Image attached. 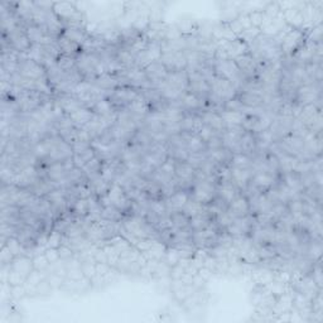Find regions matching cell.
Returning <instances> with one entry per match:
<instances>
[{"label": "cell", "instance_id": "obj_1", "mask_svg": "<svg viewBox=\"0 0 323 323\" xmlns=\"http://www.w3.org/2000/svg\"><path fill=\"white\" fill-rule=\"evenodd\" d=\"M235 96L236 87L231 81L218 76H215V78L211 81V99L225 104L226 101L235 99Z\"/></svg>", "mask_w": 323, "mask_h": 323}, {"label": "cell", "instance_id": "obj_2", "mask_svg": "<svg viewBox=\"0 0 323 323\" xmlns=\"http://www.w3.org/2000/svg\"><path fill=\"white\" fill-rule=\"evenodd\" d=\"M217 196V186L216 182L211 179H205V180H197V182L193 183L192 186V198L191 200H195L197 202L203 203V205H207L213 201V198Z\"/></svg>", "mask_w": 323, "mask_h": 323}, {"label": "cell", "instance_id": "obj_3", "mask_svg": "<svg viewBox=\"0 0 323 323\" xmlns=\"http://www.w3.org/2000/svg\"><path fill=\"white\" fill-rule=\"evenodd\" d=\"M18 72L22 76H24V77L32 78V80L48 81L47 71H45L44 66H42L40 63H37L35 61L29 60V58L19 60Z\"/></svg>", "mask_w": 323, "mask_h": 323}, {"label": "cell", "instance_id": "obj_4", "mask_svg": "<svg viewBox=\"0 0 323 323\" xmlns=\"http://www.w3.org/2000/svg\"><path fill=\"white\" fill-rule=\"evenodd\" d=\"M304 39V34L301 29H292L286 34V37L282 40V52L283 55H293L296 51L299 50Z\"/></svg>", "mask_w": 323, "mask_h": 323}, {"label": "cell", "instance_id": "obj_5", "mask_svg": "<svg viewBox=\"0 0 323 323\" xmlns=\"http://www.w3.org/2000/svg\"><path fill=\"white\" fill-rule=\"evenodd\" d=\"M144 72H146L147 77H148V80L151 81V83L154 87H158L162 82H164L165 77L168 75V70L161 62V60L154 61L151 65L147 66L144 68Z\"/></svg>", "mask_w": 323, "mask_h": 323}, {"label": "cell", "instance_id": "obj_6", "mask_svg": "<svg viewBox=\"0 0 323 323\" xmlns=\"http://www.w3.org/2000/svg\"><path fill=\"white\" fill-rule=\"evenodd\" d=\"M220 47L225 51L228 60L233 61L235 60V58H238L239 56H243L245 55V53H248L246 51L249 50L248 44L244 43L243 40L239 39V38H236V39L234 40H223L222 44H221Z\"/></svg>", "mask_w": 323, "mask_h": 323}, {"label": "cell", "instance_id": "obj_7", "mask_svg": "<svg viewBox=\"0 0 323 323\" xmlns=\"http://www.w3.org/2000/svg\"><path fill=\"white\" fill-rule=\"evenodd\" d=\"M188 201H190V195L187 192L182 190L175 191L172 196L165 198V206H167L168 212L170 213L175 212V211H182Z\"/></svg>", "mask_w": 323, "mask_h": 323}, {"label": "cell", "instance_id": "obj_8", "mask_svg": "<svg viewBox=\"0 0 323 323\" xmlns=\"http://www.w3.org/2000/svg\"><path fill=\"white\" fill-rule=\"evenodd\" d=\"M165 83L168 86H172V87L177 88V90L186 91L188 88V73L187 70L182 71H172V72H168L167 77H165Z\"/></svg>", "mask_w": 323, "mask_h": 323}, {"label": "cell", "instance_id": "obj_9", "mask_svg": "<svg viewBox=\"0 0 323 323\" xmlns=\"http://www.w3.org/2000/svg\"><path fill=\"white\" fill-rule=\"evenodd\" d=\"M228 212L235 217H244L248 216L250 212V206H249L248 197L245 195H238L228 205Z\"/></svg>", "mask_w": 323, "mask_h": 323}, {"label": "cell", "instance_id": "obj_10", "mask_svg": "<svg viewBox=\"0 0 323 323\" xmlns=\"http://www.w3.org/2000/svg\"><path fill=\"white\" fill-rule=\"evenodd\" d=\"M276 182V175L269 174V173H256L255 175H253L250 183L256 188V190L260 191L261 193L266 192L270 188H273L275 186Z\"/></svg>", "mask_w": 323, "mask_h": 323}, {"label": "cell", "instance_id": "obj_11", "mask_svg": "<svg viewBox=\"0 0 323 323\" xmlns=\"http://www.w3.org/2000/svg\"><path fill=\"white\" fill-rule=\"evenodd\" d=\"M94 111L93 109L85 108V106H81L77 110H75L73 113L70 114V118L72 120L73 125L77 126V128H83L91 119L94 118Z\"/></svg>", "mask_w": 323, "mask_h": 323}, {"label": "cell", "instance_id": "obj_12", "mask_svg": "<svg viewBox=\"0 0 323 323\" xmlns=\"http://www.w3.org/2000/svg\"><path fill=\"white\" fill-rule=\"evenodd\" d=\"M93 83L104 91L115 90L116 87L120 86V80H119L118 76L111 75V73H103V75L98 76L95 80H93Z\"/></svg>", "mask_w": 323, "mask_h": 323}, {"label": "cell", "instance_id": "obj_13", "mask_svg": "<svg viewBox=\"0 0 323 323\" xmlns=\"http://www.w3.org/2000/svg\"><path fill=\"white\" fill-rule=\"evenodd\" d=\"M201 118H202V121L205 125L210 126V128H212L213 130H216L217 133L222 134L223 131H225V123H223L222 118L220 116V114H216L213 113V111H205V113L201 115Z\"/></svg>", "mask_w": 323, "mask_h": 323}, {"label": "cell", "instance_id": "obj_14", "mask_svg": "<svg viewBox=\"0 0 323 323\" xmlns=\"http://www.w3.org/2000/svg\"><path fill=\"white\" fill-rule=\"evenodd\" d=\"M56 103L58 104V105L62 108V110L65 111L66 114H68L70 115L71 113H73L75 110H77L78 108H81V106H83L82 104L80 103V101L77 100V99L75 98L73 95H70V94H65V95H61L60 98H58V100L56 101Z\"/></svg>", "mask_w": 323, "mask_h": 323}, {"label": "cell", "instance_id": "obj_15", "mask_svg": "<svg viewBox=\"0 0 323 323\" xmlns=\"http://www.w3.org/2000/svg\"><path fill=\"white\" fill-rule=\"evenodd\" d=\"M240 148L241 154H245V156L248 157L258 149V147H256V136L254 135L251 131H245V133L241 135Z\"/></svg>", "mask_w": 323, "mask_h": 323}, {"label": "cell", "instance_id": "obj_16", "mask_svg": "<svg viewBox=\"0 0 323 323\" xmlns=\"http://www.w3.org/2000/svg\"><path fill=\"white\" fill-rule=\"evenodd\" d=\"M212 223V213L208 210H206L205 212L201 213V215L195 216V217L191 218L190 221V227L192 228L193 233L195 231H200L206 228L207 226H210Z\"/></svg>", "mask_w": 323, "mask_h": 323}, {"label": "cell", "instance_id": "obj_17", "mask_svg": "<svg viewBox=\"0 0 323 323\" xmlns=\"http://www.w3.org/2000/svg\"><path fill=\"white\" fill-rule=\"evenodd\" d=\"M94 114L99 116H104V118H109V116H114L119 113L116 109L114 108L113 104L108 100V99H101L100 101L96 103V105L93 108Z\"/></svg>", "mask_w": 323, "mask_h": 323}, {"label": "cell", "instance_id": "obj_18", "mask_svg": "<svg viewBox=\"0 0 323 323\" xmlns=\"http://www.w3.org/2000/svg\"><path fill=\"white\" fill-rule=\"evenodd\" d=\"M57 44L61 51V55L72 56V55H76V53H78V50H80V44H78V43L68 39V38L65 37L63 34L57 39Z\"/></svg>", "mask_w": 323, "mask_h": 323}, {"label": "cell", "instance_id": "obj_19", "mask_svg": "<svg viewBox=\"0 0 323 323\" xmlns=\"http://www.w3.org/2000/svg\"><path fill=\"white\" fill-rule=\"evenodd\" d=\"M95 157H96L95 151H94L93 147H90V148L85 149V151L80 152V153L73 154V157H72L73 164H75V167L81 168V169H82V168L85 167V165L87 164V163L90 162L91 159L95 158Z\"/></svg>", "mask_w": 323, "mask_h": 323}, {"label": "cell", "instance_id": "obj_20", "mask_svg": "<svg viewBox=\"0 0 323 323\" xmlns=\"http://www.w3.org/2000/svg\"><path fill=\"white\" fill-rule=\"evenodd\" d=\"M180 101H182V105L188 110H200V109L205 108L206 105L205 100H201V99H198L197 96H195L191 93L184 94L182 99H180Z\"/></svg>", "mask_w": 323, "mask_h": 323}, {"label": "cell", "instance_id": "obj_21", "mask_svg": "<svg viewBox=\"0 0 323 323\" xmlns=\"http://www.w3.org/2000/svg\"><path fill=\"white\" fill-rule=\"evenodd\" d=\"M246 114L240 113V111H230V110H223L220 114V116L222 118L225 125H241L245 119Z\"/></svg>", "mask_w": 323, "mask_h": 323}, {"label": "cell", "instance_id": "obj_22", "mask_svg": "<svg viewBox=\"0 0 323 323\" xmlns=\"http://www.w3.org/2000/svg\"><path fill=\"white\" fill-rule=\"evenodd\" d=\"M170 220L173 222V227L182 230V228L190 227L191 217L184 212V211H175V212H170Z\"/></svg>", "mask_w": 323, "mask_h": 323}, {"label": "cell", "instance_id": "obj_23", "mask_svg": "<svg viewBox=\"0 0 323 323\" xmlns=\"http://www.w3.org/2000/svg\"><path fill=\"white\" fill-rule=\"evenodd\" d=\"M101 165H103V162H101L98 157H95V158L91 159V161L82 168L83 173H85L86 177L88 178V180L94 179V178L99 177V175L101 174Z\"/></svg>", "mask_w": 323, "mask_h": 323}, {"label": "cell", "instance_id": "obj_24", "mask_svg": "<svg viewBox=\"0 0 323 323\" xmlns=\"http://www.w3.org/2000/svg\"><path fill=\"white\" fill-rule=\"evenodd\" d=\"M27 35L32 44H40L47 34H45L42 27L35 24H30L27 25Z\"/></svg>", "mask_w": 323, "mask_h": 323}, {"label": "cell", "instance_id": "obj_25", "mask_svg": "<svg viewBox=\"0 0 323 323\" xmlns=\"http://www.w3.org/2000/svg\"><path fill=\"white\" fill-rule=\"evenodd\" d=\"M245 108H259L263 105V98L255 94L241 93L240 98L238 99Z\"/></svg>", "mask_w": 323, "mask_h": 323}, {"label": "cell", "instance_id": "obj_26", "mask_svg": "<svg viewBox=\"0 0 323 323\" xmlns=\"http://www.w3.org/2000/svg\"><path fill=\"white\" fill-rule=\"evenodd\" d=\"M116 58L119 62L124 66V68H130L135 66V56L130 52V51L125 50V48H120L116 52Z\"/></svg>", "mask_w": 323, "mask_h": 323}, {"label": "cell", "instance_id": "obj_27", "mask_svg": "<svg viewBox=\"0 0 323 323\" xmlns=\"http://www.w3.org/2000/svg\"><path fill=\"white\" fill-rule=\"evenodd\" d=\"M206 210H207V207H206L203 203L197 202V201L195 200H191V198L187 202V205L184 206V208H183V211H184V212L187 213L191 218L195 217V216L201 215V213L205 212Z\"/></svg>", "mask_w": 323, "mask_h": 323}, {"label": "cell", "instance_id": "obj_28", "mask_svg": "<svg viewBox=\"0 0 323 323\" xmlns=\"http://www.w3.org/2000/svg\"><path fill=\"white\" fill-rule=\"evenodd\" d=\"M101 216L105 220L115 221V222H121L123 221V212L119 208L114 207V206H104Z\"/></svg>", "mask_w": 323, "mask_h": 323}, {"label": "cell", "instance_id": "obj_29", "mask_svg": "<svg viewBox=\"0 0 323 323\" xmlns=\"http://www.w3.org/2000/svg\"><path fill=\"white\" fill-rule=\"evenodd\" d=\"M73 213L80 218H85L88 216V201L87 198H78L72 206Z\"/></svg>", "mask_w": 323, "mask_h": 323}, {"label": "cell", "instance_id": "obj_30", "mask_svg": "<svg viewBox=\"0 0 323 323\" xmlns=\"http://www.w3.org/2000/svg\"><path fill=\"white\" fill-rule=\"evenodd\" d=\"M231 165L233 168H251V159L245 154H234Z\"/></svg>", "mask_w": 323, "mask_h": 323}, {"label": "cell", "instance_id": "obj_31", "mask_svg": "<svg viewBox=\"0 0 323 323\" xmlns=\"http://www.w3.org/2000/svg\"><path fill=\"white\" fill-rule=\"evenodd\" d=\"M57 65L61 70L70 71L76 67V60L72 57V56L61 55L57 60Z\"/></svg>", "mask_w": 323, "mask_h": 323}, {"label": "cell", "instance_id": "obj_32", "mask_svg": "<svg viewBox=\"0 0 323 323\" xmlns=\"http://www.w3.org/2000/svg\"><path fill=\"white\" fill-rule=\"evenodd\" d=\"M50 266V261H48V259L45 258L44 254H38V255L34 256V259H33V268L35 269V270H45V269Z\"/></svg>", "mask_w": 323, "mask_h": 323}, {"label": "cell", "instance_id": "obj_33", "mask_svg": "<svg viewBox=\"0 0 323 323\" xmlns=\"http://www.w3.org/2000/svg\"><path fill=\"white\" fill-rule=\"evenodd\" d=\"M248 17H249V20H250L251 27L260 28L264 22V17H265V14H264V12H261V10H255V12L248 14Z\"/></svg>", "mask_w": 323, "mask_h": 323}, {"label": "cell", "instance_id": "obj_34", "mask_svg": "<svg viewBox=\"0 0 323 323\" xmlns=\"http://www.w3.org/2000/svg\"><path fill=\"white\" fill-rule=\"evenodd\" d=\"M45 258L48 259L50 264H55L57 261H60L61 256H60V251H58V248H47L44 251Z\"/></svg>", "mask_w": 323, "mask_h": 323}]
</instances>
